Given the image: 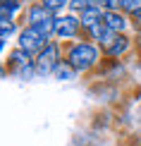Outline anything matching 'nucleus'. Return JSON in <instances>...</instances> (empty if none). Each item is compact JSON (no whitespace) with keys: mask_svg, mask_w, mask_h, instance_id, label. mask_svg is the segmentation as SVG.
<instances>
[{"mask_svg":"<svg viewBox=\"0 0 141 146\" xmlns=\"http://www.w3.org/2000/svg\"><path fill=\"white\" fill-rule=\"evenodd\" d=\"M65 60L72 65L77 72H89L91 67H96L98 60H101V50L93 43H86V41H77L67 48Z\"/></svg>","mask_w":141,"mask_h":146,"instance_id":"f257e3e1","label":"nucleus"},{"mask_svg":"<svg viewBox=\"0 0 141 146\" xmlns=\"http://www.w3.org/2000/svg\"><path fill=\"white\" fill-rule=\"evenodd\" d=\"M60 62H62V60H60V46L55 43V41H50V43L34 58V70H36V74H53Z\"/></svg>","mask_w":141,"mask_h":146,"instance_id":"f03ea898","label":"nucleus"},{"mask_svg":"<svg viewBox=\"0 0 141 146\" xmlns=\"http://www.w3.org/2000/svg\"><path fill=\"white\" fill-rule=\"evenodd\" d=\"M48 43H50V38H46L36 27H24L19 31V43H17V48L26 50L29 55H38Z\"/></svg>","mask_w":141,"mask_h":146,"instance_id":"7ed1b4c3","label":"nucleus"},{"mask_svg":"<svg viewBox=\"0 0 141 146\" xmlns=\"http://www.w3.org/2000/svg\"><path fill=\"white\" fill-rule=\"evenodd\" d=\"M7 65H10V72L17 77H29V74H36L34 70V60L26 50L22 48H15V50L7 55Z\"/></svg>","mask_w":141,"mask_h":146,"instance_id":"20e7f679","label":"nucleus"},{"mask_svg":"<svg viewBox=\"0 0 141 146\" xmlns=\"http://www.w3.org/2000/svg\"><path fill=\"white\" fill-rule=\"evenodd\" d=\"M79 31H81V22H79L77 15H62V17H55V36L58 38H77Z\"/></svg>","mask_w":141,"mask_h":146,"instance_id":"39448f33","label":"nucleus"},{"mask_svg":"<svg viewBox=\"0 0 141 146\" xmlns=\"http://www.w3.org/2000/svg\"><path fill=\"white\" fill-rule=\"evenodd\" d=\"M86 34L91 36V41L101 43L103 48H108V46L115 41V36H117V34L113 31V29H108V24H105V22H101V24H96V27H91Z\"/></svg>","mask_w":141,"mask_h":146,"instance_id":"423d86ee","label":"nucleus"},{"mask_svg":"<svg viewBox=\"0 0 141 146\" xmlns=\"http://www.w3.org/2000/svg\"><path fill=\"white\" fill-rule=\"evenodd\" d=\"M48 17H53V15L43 7V3H31L24 10V22H26V27H36V24H41L43 19H48Z\"/></svg>","mask_w":141,"mask_h":146,"instance_id":"0eeeda50","label":"nucleus"},{"mask_svg":"<svg viewBox=\"0 0 141 146\" xmlns=\"http://www.w3.org/2000/svg\"><path fill=\"white\" fill-rule=\"evenodd\" d=\"M79 22H81V29H86V31H89L91 27H96V24L105 22V10H103V7L84 10V12H79Z\"/></svg>","mask_w":141,"mask_h":146,"instance_id":"6e6552de","label":"nucleus"},{"mask_svg":"<svg viewBox=\"0 0 141 146\" xmlns=\"http://www.w3.org/2000/svg\"><path fill=\"white\" fill-rule=\"evenodd\" d=\"M129 46H132V41L127 38L124 34H117V36H115V41L105 48V53H108V55H113V58H120V55H124V53L129 50Z\"/></svg>","mask_w":141,"mask_h":146,"instance_id":"1a4fd4ad","label":"nucleus"},{"mask_svg":"<svg viewBox=\"0 0 141 146\" xmlns=\"http://www.w3.org/2000/svg\"><path fill=\"white\" fill-rule=\"evenodd\" d=\"M105 24L115 34H122L127 29V17L122 15V12H105Z\"/></svg>","mask_w":141,"mask_h":146,"instance_id":"9d476101","label":"nucleus"},{"mask_svg":"<svg viewBox=\"0 0 141 146\" xmlns=\"http://www.w3.org/2000/svg\"><path fill=\"white\" fill-rule=\"evenodd\" d=\"M55 77L58 79H74V74H77V70L72 67L70 62H67V60H62V62L58 65V67H55V72H53Z\"/></svg>","mask_w":141,"mask_h":146,"instance_id":"9b49d317","label":"nucleus"},{"mask_svg":"<svg viewBox=\"0 0 141 146\" xmlns=\"http://www.w3.org/2000/svg\"><path fill=\"white\" fill-rule=\"evenodd\" d=\"M70 7L74 12H84V10H91V7H103V0H72Z\"/></svg>","mask_w":141,"mask_h":146,"instance_id":"f8f14e48","label":"nucleus"},{"mask_svg":"<svg viewBox=\"0 0 141 146\" xmlns=\"http://www.w3.org/2000/svg\"><path fill=\"white\" fill-rule=\"evenodd\" d=\"M17 31V24L10 19V17H5V15H0V38H7V36H12Z\"/></svg>","mask_w":141,"mask_h":146,"instance_id":"ddd939ff","label":"nucleus"},{"mask_svg":"<svg viewBox=\"0 0 141 146\" xmlns=\"http://www.w3.org/2000/svg\"><path fill=\"white\" fill-rule=\"evenodd\" d=\"M122 12H127L134 22H141V0H127Z\"/></svg>","mask_w":141,"mask_h":146,"instance_id":"4468645a","label":"nucleus"},{"mask_svg":"<svg viewBox=\"0 0 141 146\" xmlns=\"http://www.w3.org/2000/svg\"><path fill=\"white\" fill-rule=\"evenodd\" d=\"M41 3H43V7L50 12V15H58V12H62L72 0H41Z\"/></svg>","mask_w":141,"mask_h":146,"instance_id":"2eb2a0df","label":"nucleus"},{"mask_svg":"<svg viewBox=\"0 0 141 146\" xmlns=\"http://www.w3.org/2000/svg\"><path fill=\"white\" fill-rule=\"evenodd\" d=\"M22 10V3H17V0H5L3 5H0V15H5V17H15L17 12Z\"/></svg>","mask_w":141,"mask_h":146,"instance_id":"dca6fc26","label":"nucleus"},{"mask_svg":"<svg viewBox=\"0 0 141 146\" xmlns=\"http://www.w3.org/2000/svg\"><path fill=\"white\" fill-rule=\"evenodd\" d=\"M36 29H38V31L43 34L46 38H50V36H55V17H48V19H43L41 24H36Z\"/></svg>","mask_w":141,"mask_h":146,"instance_id":"f3484780","label":"nucleus"},{"mask_svg":"<svg viewBox=\"0 0 141 146\" xmlns=\"http://www.w3.org/2000/svg\"><path fill=\"white\" fill-rule=\"evenodd\" d=\"M124 3L127 0H103V10L105 12H120V10H124Z\"/></svg>","mask_w":141,"mask_h":146,"instance_id":"a211bd4d","label":"nucleus"},{"mask_svg":"<svg viewBox=\"0 0 141 146\" xmlns=\"http://www.w3.org/2000/svg\"><path fill=\"white\" fill-rule=\"evenodd\" d=\"M3 48H5V43H3V38H0V53H3Z\"/></svg>","mask_w":141,"mask_h":146,"instance_id":"6ab92c4d","label":"nucleus"},{"mask_svg":"<svg viewBox=\"0 0 141 146\" xmlns=\"http://www.w3.org/2000/svg\"><path fill=\"white\" fill-rule=\"evenodd\" d=\"M0 74H5V67H0Z\"/></svg>","mask_w":141,"mask_h":146,"instance_id":"aec40b11","label":"nucleus"},{"mask_svg":"<svg viewBox=\"0 0 141 146\" xmlns=\"http://www.w3.org/2000/svg\"><path fill=\"white\" fill-rule=\"evenodd\" d=\"M3 3H5V0H0V5H3Z\"/></svg>","mask_w":141,"mask_h":146,"instance_id":"412c9836","label":"nucleus"},{"mask_svg":"<svg viewBox=\"0 0 141 146\" xmlns=\"http://www.w3.org/2000/svg\"><path fill=\"white\" fill-rule=\"evenodd\" d=\"M17 3H22V0H17Z\"/></svg>","mask_w":141,"mask_h":146,"instance_id":"4be33fe9","label":"nucleus"}]
</instances>
